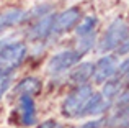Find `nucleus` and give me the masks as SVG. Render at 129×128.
Here are the masks:
<instances>
[{
  "label": "nucleus",
  "instance_id": "6ab92c4d",
  "mask_svg": "<svg viewBox=\"0 0 129 128\" xmlns=\"http://www.w3.org/2000/svg\"><path fill=\"white\" fill-rule=\"evenodd\" d=\"M127 72H129V58L124 59V61L116 67V74H114V76H118V77L121 79V77H124Z\"/></svg>",
  "mask_w": 129,
  "mask_h": 128
},
{
  "label": "nucleus",
  "instance_id": "39448f33",
  "mask_svg": "<svg viewBox=\"0 0 129 128\" xmlns=\"http://www.w3.org/2000/svg\"><path fill=\"white\" fill-rule=\"evenodd\" d=\"M80 22V10L77 7L64 10L62 13L56 15L54 18V25H52V33L51 35H62L67 33Z\"/></svg>",
  "mask_w": 129,
  "mask_h": 128
},
{
  "label": "nucleus",
  "instance_id": "20e7f679",
  "mask_svg": "<svg viewBox=\"0 0 129 128\" xmlns=\"http://www.w3.org/2000/svg\"><path fill=\"white\" fill-rule=\"evenodd\" d=\"M80 58H82V54H80L79 51H62V53H57V54H54L52 58L49 59V62H47V72L49 74H60L64 72V71L70 69V67L77 66V64L80 62Z\"/></svg>",
  "mask_w": 129,
  "mask_h": 128
},
{
  "label": "nucleus",
  "instance_id": "4be33fe9",
  "mask_svg": "<svg viewBox=\"0 0 129 128\" xmlns=\"http://www.w3.org/2000/svg\"><path fill=\"white\" fill-rule=\"evenodd\" d=\"M36 128H59L56 120H46V122H43L41 125H38Z\"/></svg>",
  "mask_w": 129,
  "mask_h": 128
},
{
  "label": "nucleus",
  "instance_id": "0eeeda50",
  "mask_svg": "<svg viewBox=\"0 0 129 128\" xmlns=\"http://www.w3.org/2000/svg\"><path fill=\"white\" fill-rule=\"evenodd\" d=\"M54 18H56V15H51V13L41 16V18L26 31V36H28L29 41H41V39L47 38V36L52 33Z\"/></svg>",
  "mask_w": 129,
  "mask_h": 128
},
{
  "label": "nucleus",
  "instance_id": "412c9836",
  "mask_svg": "<svg viewBox=\"0 0 129 128\" xmlns=\"http://www.w3.org/2000/svg\"><path fill=\"white\" fill-rule=\"evenodd\" d=\"M103 125H106V118H98V120H93V122H87L82 125V128H101Z\"/></svg>",
  "mask_w": 129,
  "mask_h": 128
},
{
  "label": "nucleus",
  "instance_id": "9d476101",
  "mask_svg": "<svg viewBox=\"0 0 129 128\" xmlns=\"http://www.w3.org/2000/svg\"><path fill=\"white\" fill-rule=\"evenodd\" d=\"M25 22H26V12L20 8L3 10V12H0V33L5 31L7 28H12V26H16Z\"/></svg>",
  "mask_w": 129,
  "mask_h": 128
},
{
  "label": "nucleus",
  "instance_id": "dca6fc26",
  "mask_svg": "<svg viewBox=\"0 0 129 128\" xmlns=\"http://www.w3.org/2000/svg\"><path fill=\"white\" fill-rule=\"evenodd\" d=\"M93 43H95V33H90V35H87V36H80V43H79L77 51H79L80 54H85L88 49L93 46Z\"/></svg>",
  "mask_w": 129,
  "mask_h": 128
},
{
  "label": "nucleus",
  "instance_id": "a211bd4d",
  "mask_svg": "<svg viewBox=\"0 0 129 128\" xmlns=\"http://www.w3.org/2000/svg\"><path fill=\"white\" fill-rule=\"evenodd\" d=\"M10 84H12V72H0V99L8 90Z\"/></svg>",
  "mask_w": 129,
  "mask_h": 128
},
{
  "label": "nucleus",
  "instance_id": "ddd939ff",
  "mask_svg": "<svg viewBox=\"0 0 129 128\" xmlns=\"http://www.w3.org/2000/svg\"><path fill=\"white\" fill-rule=\"evenodd\" d=\"M110 128H129V103L123 105L110 120H106Z\"/></svg>",
  "mask_w": 129,
  "mask_h": 128
},
{
  "label": "nucleus",
  "instance_id": "9b49d317",
  "mask_svg": "<svg viewBox=\"0 0 129 128\" xmlns=\"http://www.w3.org/2000/svg\"><path fill=\"white\" fill-rule=\"evenodd\" d=\"M93 69H95V66L91 62H80L79 66H77L75 69H72V72H70V76H69L70 84H74V86H77V87L87 84L88 80L93 77Z\"/></svg>",
  "mask_w": 129,
  "mask_h": 128
},
{
  "label": "nucleus",
  "instance_id": "6e6552de",
  "mask_svg": "<svg viewBox=\"0 0 129 128\" xmlns=\"http://www.w3.org/2000/svg\"><path fill=\"white\" fill-rule=\"evenodd\" d=\"M18 118L20 123L25 126L35 125L36 123V107H35V100L33 95L23 94L18 99Z\"/></svg>",
  "mask_w": 129,
  "mask_h": 128
},
{
  "label": "nucleus",
  "instance_id": "f3484780",
  "mask_svg": "<svg viewBox=\"0 0 129 128\" xmlns=\"http://www.w3.org/2000/svg\"><path fill=\"white\" fill-rule=\"evenodd\" d=\"M51 10H52V7H51V5H43V7H41V5H38V7H35L31 12H26V22H28L29 18H35V16L41 18V16L47 15Z\"/></svg>",
  "mask_w": 129,
  "mask_h": 128
},
{
  "label": "nucleus",
  "instance_id": "393cba45",
  "mask_svg": "<svg viewBox=\"0 0 129 128\" xmlns=\"http://www.w3.org/2000/svg\"><path fill=\"white\" fill-rule=\"evenodd\" d=\"M2 45H3V43H2V41H0V48H2Z\"/></svg>",
  "mask_w": 129,
  "mask_h": 128
},
{
  "label": "nucleus",
  "instance_id": "b1692460",
  "mask_svg": "<svg viewBox=\"0 0 129 128\" xmlns=\"http://www.w3.org/2000/svg\"><path fill=\"white\" fill-rule=\"evenodd\" d=\"M67 128H79V126H67Z\"/></svg>",
  "mask_w": 129,
  "mask_h": 128
},
{
  "label": "nucleus",
  "instance_id": "2eb2a0df",
  "mask_svg": "<svg viewBox=\"0 0 129 128\" xmlns=\"http://www.w3.org/2000/svg\"><path fill=\"white\" fill-rule=\"evenodd\" d=\"M121 80L119 79H114V80H111V79H108L106 80V84H105V87H103V97L105 99H113L114 95H118V92H119V89H121Z\"/></svg>",
  "mask_w": 129,
  "mask_h": 128
},
{
  "label": "nucleus",
  "instance_id": "4468645a",
  "mask_svg": "<svg viewBox=\"0 0 129 128\" xmlns=\"http://www.w3.org/2000/svg\"><path fill=\"white\" fill-rule=\"evenodd\" d=\"M95 26H96V16L90 15V16H83L82 22L79 25H75V33L79 36H87L90 33H93Z\"/></svg>",
  "mask_w": 129,
  "mask_h": 128
},
{
  "label": "nucleus",
  "instance_id": "f8f14e48",
  "mask_svg": "<svg viewBox=\"0 0 129 128\" xmlns=\"http://www.w3.org/2000/svg\"><path fill=\"white\" fill-rule=\"evenodd\" d=\"M41 90V80L38 77H25L21 82H18V86L15 87V92L23 95V94H28V95H36V94Z\"/></svg>",
  "mask_w": 129,
  "mask_h": 128
},
{
  "label": "nucleus",
  "instance_id": "f03ea898",
  "mask_svg": "<svg viewBox=\"0 0 129 128\" xmlns=\"http://www.w3.org/2000/svg\"><path fill=\"white\" fill-rule=\"evenodd\" d=\"M93 94V89L87 84L79 86L74 92H70L67 95V99L62 103V115L67 118H75L80 115L83 105L87 103V100L90 99V95Z\"/></svg>",
  "mask_w": 129,
  "mask_h": 128
},
{
  "label": "nucleus",
  "instance_id": "1a4fd4ad",
  "mask_svg": "<svg viewBox=\"0 0 129 128\" xmlns=\"http://www.w3.org/2000/svg\"><path fill=\"white\" fill-rule=\"evenodd\" d=\"M111 105V102L108 99H105L103 94H91L90 99L87 100V103L83 105L82 112L79 117H87V115H98V113L105 112L108 107Z\"/></svg>",
  "mask_w": 129,
  "mask_h": 128
},
{
  "label": "nucleus",
  "instance_id": "5701e85b",
  "mask_svg": "<svg viewBox=\"0 0 129 128\" xmlns=\"http://www.w3.org/2000/svg\"><path fill=\"white\" fill-rule=\"evenodd\" d=\"M124 77H126V87H129V72H127Z\"/></svg>",
  "mask_w": 129,
  "mask_h": 128
},
{
  "label": "nucleus",
  "instance_id": "423d86ee",
  "mask_svg": "<svg viewBox=\"0 0 129 128\" xmlns=\"http://www.w3.org/2000/svg\"><path fill=\"white\" fill-rule=\"evenodd\" d=\"M116 67H118V61L114 56H103L101 59H98V62L95 64L93 69V79L96 84H103L108 79L114 77L116 74Z\"/></svg>",
  "mask_w": 129,
  "mask_h": 128
},
{
  "label": "nucleus",
  "instance_id": "aec40b11",
  "mask_svg": "<svg viewBox=\"0 0 129 128\" xmlns=\"http://www.w3.org/2000/svg\"><path fill=\"white\" fill-rule=\"evenodd\" d=\"M116 53H118L119 56H124V54H127V53H129V36H126V38H124L123 41L118 45Z\"/></svg>",
  "mask_w": 129,
  "mask_h": 128
},
{
  "label": "nucleus",
  "instance_id": "7ed1b4c3",
  "mask_svg": "<svg viewBox=\"0 0 129 128\" xmlns=\"http://www.w3.org/2000/svg\"><path fill=\"white\" fill-rule=\"evenodd\" d=\"M127 33H129V25L123 18H116L114 22H111V25L108 26L106 33L103 35V38L100 41V46H98L100 51L106 53L116 49L118 45L127 36Z\"/></svg>",
  "mask_w": 129,
  "mask_h": 128
},
{
  "label": "nucleus",
  "instance_id": "f257e3e1",
  "mask_svg": "<svg viewBox=\"0 0 129 128\" xmlns=\"http://www.w3.org/2000/svg\"><path fill=\"white\" fill-rule=\"evenodd\" d=\"M28 54V48L21 41L2 45L0 48V72H13L18 69Z\"/></svg>",
  "mask_w": 129,
  "mask_h": 128
}]
</instances>
